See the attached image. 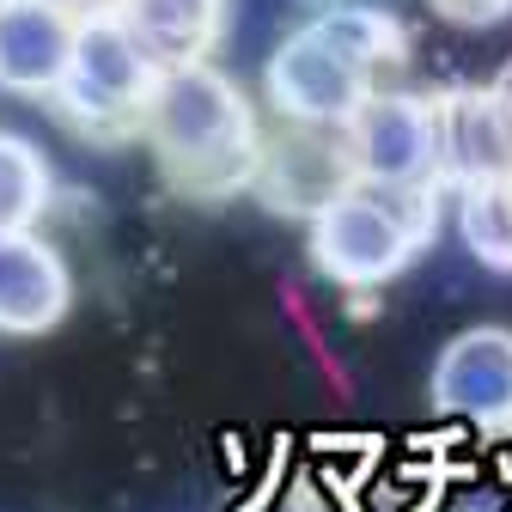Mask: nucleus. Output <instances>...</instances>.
<instances>
[{"instance_id":"nucleus-1","label":"nucleus","mask_w":512,"mask_h":512,"mask_svg":"<svg viewBox=\"0 0 512 512\" xmlns=\"http://www.w3.org/2000/svg\"><path fill=\"white\" fill-rule=\"evenodd\" d=\"M141 141L153 147L165 183L189 202L238 196L256 183V165H263L256 104L214 61H183V68L159 74L141 116Z\"/></svg>"},{"instance_id":"nucleus-2","label":"nucleus","mask_w":512,"mask_h":512,"mask_svg":"<svg viewBox=\"0 0 512 512\" xmlns=\"http://www.w3.org/2000/svg\"><path fill=\"white\" fill-rule=\"evenodd\" d=\"M439 226V183L397 189V183H348L336 202L305 220V250L317 275L336 287H384L433 244Z\"/></svg>"},{"instance_id":"nucleus-3","label":"nucleus","mask_w":512,"mask_h":512,"mask_svg":"<svg viewBox=\"0 0 512 512\" xmlns=\"http://www.w3.org/2000/svg\"><path fill=\"white\" fill-rule=\"evenodd\" d=\"M159 74L165 68L128 31V19H80L74 61L55 86V110L86 135H128V128H141Z\"/></svg>"},{"instance_id":"nucleus-4","label":"nucleus","mask_w":512,"mask_h":512,"mask_svg":"<svg viewBox=\"0 0 512 512\" xmlns=\"http://www.w3.org/2000/svg\"><path fill=\"white\" fill-rule=\"evenodd\" d=\"M342 153L354 183H397L433 189L439 183V141H433V92L378 86L342 128Z\"/></svg>"},{"instance_id":"nucleus-5","label":"nucleus","mask_w":512,"mask_h":512,"mask_svg":"<svg viewBox=\"0 0 512 512\" xmlns=\"http://www.w3.org/2000/svg\"><path fill=\"white\" fill-rule=\"evenodd\" d=\"M263 92L275 104L281 122L293 128H348V116L378 92L354 61L317 37V25H299L293 37L275 43L269 68H263Z\"/></svg>"},{"instance_id":"nucleus-6","label":"nucleus","mask_w":512,"mask_h":512,"mask_svg":"<svg viewBox=\"0 0 512 512\" xmlns=\"http://www.w3.org/2000/svg\"><path fill=\"white\" fill-rule=\"evenodd\" d=\"M433 409L482 433H512V330L476 324L458 330L433 360Z\"/></svg>"},{"instance_id":"nucleus-7","label":"nucleus","mask_w":512,"mask_h":512,"mask_svg":"<svg viewBox=\"0 0 512 512\" xmlns=\"http://www.w3.org/2000/svg\"><path fill=\"white\" fill-rule=\"evenodd\" d=\"M433 141H439V183L452 189L512 177V110L488 86L433 92Z\"/></svg>"},{"instance_id":"nucleus-8","label":"nucleus","mask_w":512,"mask_h":512,"mask_svg":"<svg viewBox=\"0 0 512 512\" xmlns=\"http://www.w3.org/2000/svg\"><path fill=\"white\" fill-rule=\"evenodd\" d=\"M354 183L348 153H342V128H281V135H263V165H256V196L281 214L311 220L324 202H336Z\"/></svg>"},{"instance_id":"nucleus-9","label":"nucleus","mask_w":512,"mask_h":512,"mask_svg":"<svg viewBox=\"0 0 512 512\" xmlns=\"http://www.w3.org/2000/svg\"><path fill=\"white\" fill-rule=\"evenodd\" d=\"M74 311V275L37 226L0 232V336H49Z\"/></svg>"},{"instance_id":"nucleus-10","label":"nucleus","mask_w":512,"mask_h":512,"mask_svg":"<svg viewBox=\"0 0 512 512\" xmlns=\"http://www.w3.org/2000/svg\"><path fill=\"white\" fill-rule=\"evenodd\" d=\"M80 19L61 0H7L0 7V92L13 98H55L74 61Z\"/></svg>"},{"instance_id":"nucleus-11","label":"nucleus","mask_w":512,"mask_h":512,"mask_svg":"<svg viewBox=\"0 0 512 512\" xmlns=\"http://www.w3.org/2000/svg\"><path fill=\"white\" fill-rule=\"evenodd\" d=\"M128 31L147 43L159 68H183V61H208L214 43L226 37L232 0H128Z\"/></svg>"},{"instance_id":"nucleus-12","label":"nucleus","mask_w":512,"mask_h":512,"mask_svg":"<svg viewBox=\"0 0 512 512\" xmlns=\"http://www.w3.org/2000/svg\"><path fill=\"white\" fill-rule=\"evenodd\" d=\"M311 25H317V37H324V43H336L372 86H384V74H397L403 55H409L403 25L391 13H378V7H360V0H342V7L317 13Z\"/></svg>"},{"instance_id":"nucleus-13","label":"nucleus","mask_w":512,"mask_h":512,"mask_svg":"<svg viewBox=\"0 0 512 512\" xmlns=\"http://www.w3.org/2000/svg\"><path fill=\"white\" fill-rule=\"evenodd\" d=\"M458 232H464L476 263L512 275V177H488V183L458 189Z\"/></svg>"},{"instance_id":"nucleus-14","label":"nucleus","mask_w":512,"mask_h":512,"mask_svg":"<svg viewBox=\"0 0 512 512\" xmlns=\"http://www.w3.org/2000/svg\"><path fill=\"white\" fill-rule=\"evenodd\" d=\"M49 159L25 141V135H7L0 128V232H31L49 208Z\"/></svg>"},{"instance_id":"nucleus-15","label":"nucleus","mask_w":512,"mask_h":512,"mask_svg":"<svg viewBox=\"0 0 512 512\" xmlns=\"http://www.w3.org/2000/svg\"><path fill=\"white\" fill-rule=\"evenodd\" d=\"M427 7L445 25H464V31H488V25H506L512 19V0H427Z\"/></svg>"},{"instance_id":"nucleus-16","label":"nucleus","mask_w":512,"mask_h":512,"mask_svg":"<svg viewBox=\"0 0 512 512\" xmlns=\"http://www.w3.org/2000/svg\"><path fill=\"white\" fill-rule=\"evenodd\" d=\"M74 19H122L128 13V0H61Z\"/></svg>"},{"instance_id":"nucleus-17","label":"nucleus","mask_w":512,"mask_h":512,"mask_svg":"<svg viewBox=\"0 0 512 512\" xmlns=\"http://www.w3.org/2000/svg\"><path fill=\"white\" fill-rule=\"evenodd\" d=\"M488 92H494V98H500V104L512 110V61H506V68H500V74L488 80Z\"/></svg>"},{"instance_id":"nucleus-18","label":"nucleus","mask_w":512,"mask_h":512,"mask_svg":"<svg viewBox=\"0 0 512 512\" xmlns=\"http://www.w3.org/2000/svg\"><path fill=\"white\" fill-rule=\"evenodd\" d=\"M0 7H7V0H0Z\"/></svg>"}]
</instances>
